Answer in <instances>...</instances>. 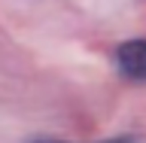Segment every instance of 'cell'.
I'll list each match as a JSON object with an SVG mask.
<instances>
[{
    "label": "cell",
    "mask_w": 146,
    "mask_h": 143,
    "mask_svg": "<svg viewBox=\"0 0 146 143\" xmlns=\"http://www.w3.org/2000/svg\"><path fill=\"white\" fill-rule=\"evenodd\" d=\"M116 64L122 76L146 82V40H128L116 49Z\"/></svg>",
    "instance_id": "1"
},
{
    "label": "cell",
    "mask_w": 146,
    "mask_h": 143,
    "mask_svg": "<svg viewBox=\"0 0 146 143\" xmlns=\"http://www.w3.org/2000/svg\"><path fill=\"white\" fill-rule=\"evenodd\" d=\"M36 143H64V140H36ZM100 143H140L137 137H113V140H100Z\"/></svg>",
    "instance_id": "2"
}]
</instances>
